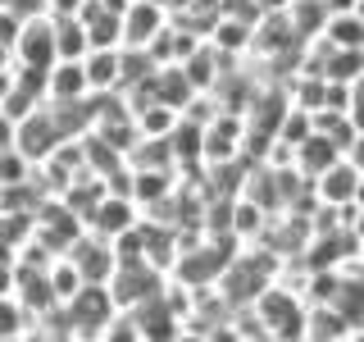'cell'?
Returning <instances> with one entry per match:
<instances>
[{
	"label": "cell",
	"instance_id": "obj_1",
	"mask_svg": "<svg viewBox=\"0 0 364 342\" xmlns=\"http://www.w3.org/2000/svg\"><path fill=\"white\" fill-rule=\"evenodd\" d=\"M109 311H114V296H109L105 283H82V288L64 301L68 333L73 338H100V324L109 319Z\"/></svg>",
	"mask_w": 364,
	"mask_h": 342
},
{
	"label": "cell",
	"instance_id": "obj_2",
	"mask_svg": "<svg viewBox=\"0 0 364 342\" xmlns=\"http://www.w3.org/2000/svg\"><path fill=\"white\" fill-rule=\"evenodd\" d=\"M14 64H41L50 68L55 64V14H32L18 23V37L9 46Z\"/></svg>",
	"mask_w": 364,
	"mask_h": 342
},
{
	"label": "cell",
	"instance_id": "obj_3",
	"mask_svg": "<svg viewBox=\"0 0 364 342\" xmlns=\"http://www.w3.org/2000/svg\"><path fill=\"white\" fill-rule=\"evenodd\" d=\"M64 256L73 260V269L82 274V283H105L109 269H114V247H109V237L91 233V228H82V233L68 242Z\"/></svg>",
	"mask_w": 364,
	"mask_h": 342
},
{
	"label": "cell",
	"instance_id": "obj_4",
	"mask_svg": "<svg viewBox=\"0 0 364 342\" xmlns=\"http://www.w3.org/2000/svg\"><path fill=\"white\" fill-rule=\"evenodd\" d=\"M136 219H141V205L132 197H123V192H100V201L91 205L82 228H91V233H100V237H119L123 228H132Z\"/></svg>",
	"mask_w": 364,
	"mask_h": 342
},
{
	"label": "cell",
	"instance_id": "obj_5",
	"mask_svg": "<svg viewBox=\"0 0 364 342\" xmlns=\"http://www.w3.org/2000/svg\"><path fill=\"white\" fill-rule=\"evenodd\" d=\"M168 23V9L155 5V0H128L119 19V46H151Z\"/></svg>",
	"mask_w": 364,
	"mask_h": 342
},
{
	"label": "cell",
	"instance_id": "obj_6",
	"mask_svg": "<svg viewBox=\"0 0 364 342\" xmlns=\"http://www.w3.org/2000/svg\"><path fill=\"white\" fill-rule=\"evenodd\" d=\"M310 192H314V201H323V205H350L355 192H360V169L350 165L346 155H337L328 169H318L310 178Z\"/></svg>",
	"mask_w": 364,
	"mask_h": 342
},
{
	"label": "cell",
	"instance_id": "obj_7",
	"mask_svg": "<svg viewBox=\"0 0 364 342\" xmlns=\"http://www.w3.org/2000/svg\"><path fill=\"white\" fill-rule=\"evenodd\" d=\"M346 333H350V319L341 315L333 301H305L301 338H310V342H346Z\"/></svg>",
	"mask_w": 364,
	"mask_h": 342
},
{
	"label": "cell",
	"instance_id": "obj_8",
	"mask_svg": "<svg viewBox=\"0 0 364 342\" xmlns=\"http://www.w3.org/2000/svg\"><path fill=\"white\" fill-rule=\"evenodd\" d=\"M91 96L87 91V73H82V60H55L46 68V100H82Z\"/></svg>",
	"mask_w": 364,
	"mask_h": 342
},
{
	"label": "cell",
	"instance_id": "obj_9",
	"mask_svg": "<svg viewBox=\"0 0 364 342\" xmlns=\"http://www.w3.org/2000/svg\"><path fill=\"white\" fill-rule=\"evenodd\" d=\"M87 91H119V46H91L82 55Z\"/></svg>",
	"mask_w": 364,
	"mask_h": 342
},
{
	"label": "cell",
	"instance_id": "obj_10",
	"mask_svg": "<svg viewBox=\"0 0 364 342\" xmlns=\"http://www.w3.org/2000/svg\"><path fill=\"white\" fill-rule=\"evenodd\" d=\"M205 41L214 46L219 55H246L250 51V23L246 19H232V14H219L210 23V32H205Z\"/></svg>",
	"mask_w": 364,
	"mask_h": 342
},
{
	"label": "cell",
	"instance_id": "obj_11",
	"mask_svg": "<svg viewBox=\"0 0 364 342\" xmlns=\"http://www.w3.org/2000/svg\"><path fill=\"white\" fill-rule=\"evenodd\" d=\"M91 51L87 46V28L77 14H55V60H82Z\"/></svg>",
	"mask_w": 364,
	"mask_h": 342
},
{
	"label": "cell",
	"instance_id": "obj_12",
	"mask_svg": "<svg viewBox=\"0 0 364 342\" xmlns=\"http://www.w3.org/2000/svg\"><path fill=\"white\" fill-rule=\"evenodd\" d=\"M318 32H323L333 46H360L364 51V19L355 14V9H328Z\"/></svg>",
	"mask_w": 364,
	"mask_h": 342
},
{
	"label": "cell",
	"instance_id": "obj_13",
	"mask_svg": "<svg viewBox=\"0 0 364 342\" xmlns=\"http://www.w3.org/2000/svg\"><path fill=\"white\" fill-rule=\"evenodd\" d=\"M364 73V51L360 46H333V55L323 60L318 78H333V83H355Z\"/></svg>",
	"mask_w": 364,
	"mask_h": 342
},
{
	"label": "cell",
	"instance_id": "obj_14",
	"mask_svg": "<svg viewBox=\"0 0 364 342\" xmlns=\"http://www.w3.org/2000/svg\"><path fill=\"white\" fill-rule=\"evenodd\" d=\"M132 123H136V137H168L178 123V110L164 105V100H151V105L132 110Z\"/></svg>",
	"mask_w": 364,
	"mask_h": 342
},
{
	"label": "cell",
	"instance_id": "obj_15",
	"mask_svg": "<svg viewBox=\"0 0 364 342\" xmlns=\"http://www.w3.org/2000/svg\"><path fill=\"white\" fill-rule=\"evenodd\" d=\"M23 324H28V311H23L14 296H0V342L23 338Z\"/></svg>",
	"mask_w": 364,
	"mask_h": 342
},
{
	"label": "cell",
	"instance_id": "obj_16",
	"mask_svg": "<svg viewBox=\"0 0 364 342\" xmlns=\"http://www.w3.org/2000/svg\"><path fill=\"white\" fill-rule=\"evenodd\" d=\"M346 119L355 123V133H364V73L350 83V100H346Z\"/></svg>",
	"mask_w": 364,
	"mask_h": 342
},
{
	"label": "cell",
	"instance_id": "obj_17",
	"mask_svg": "<svg viewBox=\"0 0 364 342\" xmlns=\"http://www.w3.org/2000/svg\"><path fill=\"white\" fill-rule=\"evenodd\" d=\"M5 9H14L18 19H32V14H46V0H0Z\"/></svg>",
	"mask_w": 364,
	"mask_h": 342
},
{
	"label": "cell",
	"instance_id": "obj_18",
	"mask_svg": "<svg viewBox=\"0 0 364 342\" xmlns=\"http://www.w3.org/2000/svg\"><path fill=\"white\" fill-rule=\"evenodd\" d=\"M0 296H14V260H0Z\"/></svg>",
	"mask_w": 364,
	"mask_h": 342
},
{
	"label": "cell",
	"instance_id": "obj_19",
	"mask_svg": "<svg viewBox=\"0 0 364 342\" xmlns=\"http://www.w3.org/2000/svg\"><path fill=\"white\" fill-rule=\"evenodd\" d=\"M255 5H259V9H282L287 0H255Z\"/></svg>",
	"mask_w": 364,
	"mask_h": 342
},
{
	"label": "cell",
	"instance_id": "obj_20",
	"mask_svg": "<svg viewBox=\"0 0 364 342\" xmlns=\"http://www.w3.org/2000/svg\"><path fill=\"white\" fill-rule=\"evenodd\" d=\"M350 9H355V14L364 19V0H350Z\"/></svg>",
	"mask_w": 364,
	"mask_h": 342
}]
</instances>
